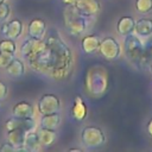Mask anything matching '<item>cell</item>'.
Here are the masks:
<instances>
[{
  "label": "cell",
  "mask_w": 152,
  "mask_h": 152,
  "mask_svg": "<svg viewBox=\"0 0 152 152\" xmlns=\"http://www.w3.org/2000/svg\"><path fill=\"white\" fill-rule=\"evenodd\" d=\"M45 42V46L28 58L30 66L55 80L68 77L72 69L71 50L58 36H50Z\"/></svg>",
  "instance_id": "6da1fadb"
},
{
  "label": "cell",
  "mask_w": 152,
  "mask_h": 152,
  "mask_svg": "<svg viewBox=\"0 0 152 152\" xmlns=\"http://www.w3.org/2000/svg\"><path fill=\"white\" fill-rule=\"evenodd\" d=\"M86 88L93 96L103 94L107 89V74L97 65H93L88 69L86 75Z\"/></svg>",
  "instance_id": "7a4b0ae2"
},
{
  "label": "cell",
  "mask_w": 152,
  "mask_h": 152,
  "mask_svg": "<svg viewBox=\"0 0 152 152\" xmlns=\"http://www.w3.org/2000/svg\"><path fill=\"white\" fill-rule=\"evenodd\" d=\"M64 25L71 36H80L86 30V17L78 13L75 5L66 6L64 11Z\"/></svg>",
  "instance_id": "3957f363"
},
{
  "label": "cell",
  "mask_w": 152,
  "mask_h": 152,
  "mask_svg": "<svg viewBox=\"0 0 152 152\" xmlns=\"http://www.w3.org/2000/svg\"><path fill=\"white\" fill-rule=\"evenodd\" d=\"M124 50L128 59H131L132 62L140 63L144 51V44L138 38V36H134L132 33L127 34L124 42Z\"/></svg>",
  "instance_id": "277c9868"
},
{
  "label": "cell",
  "mask_w": 152,
  "mask_h": 152,
  "mask_svg": "<svg viewBox=\"0 0 152 152\" xmlns=\"http://www.w3.org/2000/svg\"><path fill=\"white\" fill-rule=\"evenodd\" d=\"M81 139H82V142L89 148L100 147L106 141V137H104L102 129L99 127H95V126L84 127L81 133Z\"/></svg>",
  "instance_id": "5b68a950"
},
{
  "label": "cell",
  "mask_w": 152,
  "mask_h": 152,
  "mask_svg": "<svg viewBox=\"0 0 152 152\" xmlns=\"http://www.w3.org/2000/svg\"><path fill=\"white\" fill-rule=\"evenodd\" d=\"M99 51L107 61H114L120 56L121 48L120 44L113 38V37H106L102 40H100Z\"/></svg>",
  "instance_id": "8992f818"
},
{
  "label": "cell",
  "mask_w": 152,
  "mask_h": 152,
  "mask_svg": "<svg viewBox=\"0 0 152 152\" xmlns=\"http://www.w3.org/2000/svg\"><path fill=\"white\" fill-rule=\"evenodd\" d=\"M61 109V101L53 94H44L38 101V112L42 115L58 113Z\"/></svg>",
  "instance_id": "52a82bcc"
},
{
  "label": "cell",
  "mask_w": 152,
  "mask_h": 152,
  "mask_svg": "<svg viewBox=\"0 0 152 152\" xmlns=\"http://www.w3.org/2000/svg\"><path fill=\"white\" fill-rule=\"evenodd\" d=\"M46 42L44 39H34V38H28L26 39L21 46H20V53L23 57H26L27 59L32 56H34L36 53H38L44 46H45Z\"/></svg>",
  "instance_id": "ba28073f"
},
{
  "label": "cell",
  "mask_w": 152,
  "mask_h": 152,
  "mask_svg": "<svg viewBox=\"0 0 152 152\" xmlns=\"http://www.w3.org/2000/svg\"><path fill=\"white\" fill-rule=\"evenodd\" d=\"M6 129H23L25 132H30L34 128V120L33 118H18V116H12L6 120L5 122Z\"/></svg>",
  "instance_id": "9c48e42d"
},
{
  "label": "cell",
  "mask_w": 152,
  "mask_h": 152,
  "mask_svg": "<svg viewBox=\"0 0 152 152\" xmlns=\"http://www.w3.org/2000/svg\"><path fill=\"white\" fill-rule=\"evenodd\" d=\"M75 7L78 13L86 18L95 15L101 8L100 2L97 0H76Z\"/></svg>",
  "instance_id": "30bf717a"
},
{
  "label": "cell",
  "mask_w": 152,
  "mask_h": 152,
  "mask_svg": "<svg viewBox=\"0 0 152 152\" xmlns=\"http://www.w3.org/2000/svg\"><path fill=\"white\" fill-rule=\"evenodd\" d=\"M45 21L40 18H34L28 24V36L34 39H43L45 34Z\"/></svg>",
  "instance_id": "8fae6325"
},
{
  "label": "cell",
  "mask_w": 152,
  "mask_h": 152,
  "mask_svg": "<svg viewBox=\"0 0 152 152\" xmlns=\"http://www.w3.org/2000/svg\"><path fill=\"white\" fill-rule=\"evenodd\" d=\"M12 114L13 116H18V118H33L34 115L33 106L26 101L17 102L12 108Z\"/></svg>",
  "instance_id": "7c38bea8"
},
{
  "label": "cell",
  "mask_w": 152,
  "mask_h": 152,
  "mask_svg": "<svg viewBox=\"0 0 152 152\" xmlns=\"http://www.w3.org/2000/svg\"><path fill=\"white\" fill-rule=\"evenodd\" d=\"M25 131L23 129H11L7 131V141L12 145H14L18 150H25L24 142H25V137H26Z\"/></svg>",
  "instance_id": "4fadbf2b"
},
{
  "label": "cell",
  "mask_w": 152,
  "mask_h": 152,
  "mask_svg": "<svg viewBox=\"0 0 152 152\" xmlns=\"http://www.w3.org/2000/svg\"><path fill=\"white\" fill-rule=\"evenodd\" d=\"M134 31L138 37L147 38L152 34V19L150 18H141L135 21Z\"/></svg>",
  "instance_id": "5bb4252c"
},
{
  "label": "cell",
  "mask_w": 152,
  "mask_h": 152,
  "mask_svg": "<svg viewBox=\"0 0 152 152\" xmlns=\"http://www.w3.org/2000/svg\"><path fill=\"white\" fill-rule=\"evenodd\" d=\"M71 116L77 121H82L87 116V106L84 104L83 99L78 95L74 99V106L71 108Z\"/></svg>",
  "instance_id": "9a60e30c"
},
{
  "label": "cell",
  "mask_w": 152,
  "mask_h": 152,
  "mask_svg": "<svg viewBox=\"0 0 152 152\" xmlns=\"http://www.w3.org/2000/svg\"><path fill=\"white\" fill-rule=\"evenodd\" d=\"M134 26H135V20L132 17H121L118 21L116 30L119 34L126 37L127 34H131L134 31Z\"/></svg>",
  "instance_id": "2e32d148"
},
{
  "label": "cell",
  "mask_w": 152,
  "mask_h": 152,
  "mask_svg": "<svg viewBox=\"0 0 152 152\" xmlns=\"http://www.w3.org/2000/svg\"><path fill=\"white\" fill-rule=\"evenodd\" d=\"M81 46H82V50L83 52L86 53H94L99 50V46H100V38L95 34H89V36H86L82 42H81Z\"/></svg>",
  "instance_id": "e0dca14e"
},
{
  "label": "cell",
  "mask_w": 152,
  "mask_h": 152,
  "mask_svg": "<svg viewBox=\"0 0 152 152\" xmlns=\"http://www.w3.org/2000/svg\"><path fill=\"white\" fill-rule=\"evenodd\" d=\"M5 69H6L7 74L12 77H21L25 74V65H24L23 61L18 59V58H13Z\"/></svg>",
  "instance_id": "ac0fdd59"
},
{
  "label": "cell",
  "mask_w": 152,
  "mask_h": 152,
  "mask_svg": "<svg viewBox=\"0 0 152 152\" xmlns=\"http://www.w3.org/2000/svg\"><path fill=\"white\" fill-rule=\"evenodd\" d=\"M61 122V115L59 113H52V114H45L42 115L40 119V127L49 128V129H57Z\"/></svg>",
  "instance_id": "d6986e66"
},
{
  "label": "cell",
  "mask_w": 152,
  "mask_h": 152,
  "mask_svg": "<svg viewBox=\"0 0 152 152\" xmlns=\"http://www.w3.org/2000/svg\"><path fill=\"white\" fill-rule=\"evenodd\" d=\"M23 23L19 19H13L11 21H7V30L5 36L10 39H15L23 33Z\"/></svg>",
  "instance_id": "ffe728a7"
},
{
  "label": "cell",
  "mask_w": 152,
  "mask_h": 152,
  "mask_svg": "<svg viewBox=\"0 0 152 152\" xmlns=\"http://www.w3.org/2000/svg\"><path fill=\"white\" fill-rule=\"evenodd\" d=\"M37 134H38L39 142L43 146L52 145L56 140V137H57L55 129H49V128H43V127H40V129L37 132Z\"/></svg>",
  "instance_id": "44dd1931"
},
{
  "label": "cell",
  "mask_w": 152,
  "mask_h": 152,
  "mask_svg": "<svg viewBox=\"0 0 152 152\" xmlns=\"http://www.w3.org/2000/svg\"><path fill=\"white\" fill-rule=\"evenodd\" d=\"M40 146L39 139H38V134L36 132H27L26 137H25V142H24V147L25 150H30V151H37Z\"/></svg>",
  "instance_id": "7402d4cb"
},
{
  "label": "cell",
  "mask_w": 152,
  "mask_h": 152,
  "mask_svg": "<svg viewBox=\"0 0 152 152\" xmlns=\"http://www.w3.org/2000/svg\"><path fill=\"white\" fill-rule=\"evenodd\" d=\"M150 61H152V37L148 38L144 44V51H142V57L140 63L144 64V63H148Z\"/></svg>",
  "instance_id": "603a6c76"
},
{
  "label": "cell",
  "mask_w": 152,
  "mask_h": 152,
  "mask_svg": "<svg viewBox=\"0 0 152 152\" xmlns=\"http://www.w3.org/2000/svg\"><path fill=\"white\" fill-rule=\"evenodd\" d=\"M17 48H15V43L13 42V39H4L0 40V52H6V53H11L14 55Z\"/></svg>",
  "instance_id": "cb8c5ba5"
},
{
  "label": "cell",
  "mask_w": 152,
  "mask_h": 152,
  "mask_svg": "<svg viewBox=\"0 0 152 152\" xmlns=\"http://www.w3.org/2000/svg\"><path fill=\"white\" fill-rule=\"evenodd\" d=\"M135 8L139 13L146 14L150 11H152V0H137Z\"/></svg>",
  "instance_id": "d4e9b609"
},
{
  "label": "cell",
  "mask_w": 152,
  "mask_h": 152,
  "mask_svg": "<svg viewBox=\"0 0 152 152\" xmlns=\"http://www.w3.org/2000/svg\"><path fill=\"white\" fill-rule=\"evenodd\" d=\"M11 13V7L5 1L0 2V21H5Z\"/></svg>",
  "instance_id": "484cf974"
},
{
  "label": "cell",
  "mask_w": 152,
  "mask_h": 152,
  "mask_svg": "<svg viewBox=\"0 0 152 152\" xmlns=\"http://www.w3.org/2000/svg\"><path fill=\"white\" fill-rule=\"evenodd\" d=\"M13 58H14V55L6 53V52H0V68H6Z\"/></svg>",
  "instance_id": "4316f807"
},
{
  "label": "cell",
  "mask_w": 152,
  "mask_h": 152,
  "mask_svg": "<svg viewBox=\"0 0 152 152\" xmlns=\"http://www.w3.org/2000/svg\"><path fill=\"white\" fill-rule=\"evenodd\" d=\"M15 150H18V148H17L14 145L10 144L8 141L0 146V151H1V152H13V151H15Z\"/></svg>",
  "instance_id": "83f0119b"
},
{
  "label": "cell",
  "mask_w": 152,
  "mask_h": 152,
  "mask_svg": "<svg viewBox=\"0 0 152 152\" xmlns=\"http://www.w3.org/2000/svg\"><path fill=\"white\" fill-rule=\"evenodd\" d=\"M7 95V86L0 80V101L4 100Z\"/></svg>",
  "instance_id": "f1b7e54d"
},
{
  "label": "cell",
  "mask_w": 152,
  "mask_h": 152,
  "mask_svg": "<svg viewBox=\"0 0 152 152\" xmlns=\"http://www.w3.org/2000/svg\"><path fill=\"white\" fill-rule=\"evenodd\" d=\"M146 128H147V133H148V134H150V137L152 138V119H150V121L147 122Z\"/></svg>",
  "instance_id": "f546056e"
},
{
  "label": "cell",
  "mask_w": 152,
  "mask_h": 152,
  "mask_svg": "<svg viewBox=\"0 0 152 152\" xmlns=\"http://www.w3.org/2000/svg\"><path fill=\"white\" fill-rule=\"evenodd\" d=\"M62 2L64 5H66V6H71V5H75L76 0H62Z\"/></svg>",
  "instance_id": "4dcf8cb0"
},
{
  "label": "cell",
  "mask_w": 152,
  "mask_h": 152,
  "mask_svg": "<svg viewBox=\"0 0 152 152\" xmlns=\"http://www.w3.org/2000/svg\"><path fill=\"white\" fill-rule=\"evenodd\" d=\"M81 152V148H70V152Z\"/></svg>",
  "instance_id": "1f68e13d"
},
{
  "label": "cell",
  "mask_w": 152,
  "mask_h": 152,
  "mask_svg": "<svg viewBox=\"0 0 152 152\" xmlns=\"http://www.w3.org/2000/svg\"><path fill=\"white\" fill-rule=\"evenodd\" d=\"M4 1H5V0H0V2H4Z\"/></svg>",
  "instance_id": "d6a6232c"
},
{
  "label": "cell",
  "mask_w": 152,
  "mask_h": 152,
  "mask_svg": "<svg viewBox=\"0 0 152 152\" xmlns=\"http://www.w3.org/2000/svg\"><path fill=\"white\" fill-rule=\"evenodd\" d=\"M151 72H152V64H151Z\"/></svg>",
  "instance_id": "836d02e7"
}]
</instances>
